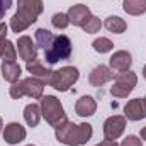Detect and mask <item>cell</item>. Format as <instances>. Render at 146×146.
<instances>
[{
	"instance_id": "1",
	"label": "cell",
	"mask_w": 146,
	"mask_h": 146,
	"mask_svg": "<svg viewBox=\"0 0 146 146\" xmlns=\"http://www.w3.org/2000/svg\"><path fill=\"white\" fill-rule=\"evenodd\" d=\"M94 136V127L88 122L75 124L72 121H65L63 124L54 127V138L58 143L65 146H83L87 145Z\"/></svg>"
},
{
	"instance_id": "2",
	"label": "cell",
	"mask_w": 146,
	"mask_h": 146,
	"mask_svg": "<svg viewBox=\"0 0 146 146\" xmlns=\"http://www.w3.org/2000/svg\"><path fill=\"white\" fill-rule=\"evenodd\" d=\"M42 10V0H17V12L10 17L9 27L12 29V33H24L39 19Z\"/></svg>"
},
{
	"instance_id": "3",
	"label": "cell",
	"mask_w": 146,
	"mask_h": 146,
	"mask_svg": "<svg viewBox=\"0 0 146 146\" xmlns=\"http://www.w3.org/2000/svg\"><path fill=\"white\" fill-rule=\"evenodd\" d=\"M44 87L46 83L37 80L34 76H27V78H21L19 82L12 83V87L9 88V95L14 100H19L22 97H29L33 100H41L44 95Z\"/></svg>"
},
{
	"instance_id": "4",
	"label": "cell",
	"mask_w": 146,
	"mask_h": 146,
	"mask_svg": "<svg viewBox=\"0 0 146 146\" xmlns=\"http://www.w3.org/2000/svg\"><path fill=\"white\" fill-rule=\"evenodd\" d=\"M39 107H41L42 119L53 127H56V126H60V124H63L66 121L65 107H63L61 100L56 95H42Z\"/></svg>"
},
{
	"instance_id": "5",
	"label": "cell",
	"mask_w": 146,
	"mask_h": 146,
	"mask_svg": "<svg viewBox=\"0 0 146 146\" xmlns=\"http://www.w3.org/2000/svg\"><path fill=\"white\" fill-rule=\"evenodd\" d=\"M72 53H73L72 39L66 34H60V36H54L53 44L48 49H44V60H46L48 65H56L58 61L70 60Z\"/></svg>"
},
{
	"instance_id": "6",
	"label": "cell",
	"mask_w": 146,
	"mask_h": 146,
	"mask_svg": "<svg viewBox=\"0 0 146 146\" xmlns=\"http://www.w3.org/2000/svg\"><path fill=\"white\" fill-rule=\"evenodd\" d=\"M78 78H80V72L76 66H61L60 70H53L49 87H53L58 92H68L78 82Z\"/></svg>"
},
{
	"instance_id": "7",
	"label": "cell",
	"mask_w": 146,
	"mask_h": 146,
	"mask_svg": "<svg viewBox=\"0 0 146 146\" xmlns=\"http://www.w3.org/2000/svg\"><path fill=\"white\" fill-rule=\"evenodd\" d=\"M138 85V75L131 70L122 73H115L114 83L110 87V95L115 99H127L134 87Z\"/></svg>"
},
{
	"instance_id": "8",
	"label": "cell",
	"mask_w": 146,
	"mask_h": 146,
	"mask_svg": "<svg viewBox=\"0 0 146 146\" xmlns=\"http://www.w3.org/2000/svg\"><path fill=\"white\" fill-rule=\"evenodd\" d=\"M126 122H127V119L124 115H110V117H107L106 122H104V127H102L104 139L117 141L126 131Z\"/></svg>"
},
{
	"instance_id": "9",
	"label": "cell",
	"mask_w": 146,
	"mask_h": 146,
	"mask_svg": "<svg viewBox=\"0 0 146 146\" xmlns=\"http://www.w3.org/2000/svg\"><path fill=\"white\" fill-rule=\"evenodd\" d=\"M2 136H3V141L7 145L14 146L22 143L26 138H27V131L22 124L19 122H9L3 126V131H2Z\"/></svg>"
},
{
	"instance_id": "10",
	"label": "cell",
	"mask_w": 146,
	"mask_h": 146,
	"mask_svg": "<svg viewBox=\"0 0 146 146\" xmlns=\"http://www.w3.org/2000/svg\"><path fill=\"white\" fill-rule=\"evenodd\" d=\"M17 54L21 60H24L26 63L36 61L37 60V46L33 41L31 36H21L17 39Z\"/></svg>"
},
{
	"instance_id": "11",
	"label": "cell",
	"mask_w": 146,
	"mask_h": 146,
	"mask_svg": "<svg viewBox=\"0 0 146 146\" xmlns=\"http://www.w3.org/2000/svg\"><path fill=\"white\" fill-rule=\"evenodd\" d=\"M124 117L127 121H141V119H146V100L145 97L143 99H131L127 100V104L124 106Z\"/></svg>"
},
{
	"instance_id": "12",
	"label": "cell",
	"mask_w": 146,
	"mask_h": 146,
	"mask_svg": "<svg viewBox=\"0 0 146 146\" xmlns=\"http://www.w3.org/2000/svg\"><path fill=\"white\" fill-rule=\"evenodd\" d=\"M131 65H133V56L126 49L114 51V54L109 58V68L115 73H122L131 70Z\"/></svg>"
},
{
	"instance_id": "13",
	"label": "cell",
	"mask_w": 146,
	"mask_h": 146,
	"mask_svg": "<svg viewBox=\"0 0 146 146\" xmlns=\"http://www.w3.org/2000/svg\"><path fill=\"white\" fill-rule=\"evenodd\" d=\"M114 78H115V73L112 72L107 65H99V66H95L90 72V75H88V83L92 87H102V85L112 82Z\"/></svg>"
},
{
	"instance_id": "14",
	"label": "cell",
	"mask_w": 146,
	"mask_h": 146,
	"mask_svg": "<svg viewBox=\"0 0 146 146\" xmlns=\"http://www.w3.org/2000/svg\"><path fill=\"white\" fill-rule=\"evenodd\" d=\"M68 19H70V24L76 26V27H82L85 24V21L92 15L90 9L85 5V3H75L68 9Z\"/></svg>"
},
{
	"instance_id": "15",
	"label": "cell",
	"mask_w": 146,
	"mask_h": 146,
	"mask_svg": "<svg viewBox=\"0 0 146 146\" xmlns=\"http://www.w3.org/2000/svg\"><path fill=\"white\" fill-rule=\"evenodd\" d=\"M75 112L80 117H92L97 112V100L92 95H82L75 102Z\"/></svg>"
},
{
	"instance_id": "16",
	"label": "cell",
	"mask_w": 146,
	"mask_h": 146,
	"mask_svg": "<svg viewBox=\"0 0 146 146\" xmlns=\"http://www.w3.org/2000/svg\"><path fill=\"white\" fill-rule=\"evenodd\" d=\"M0 72H2V78L9 83H15L21 80L22 75V68L17 61H2L0 65Z\"/></svg>"
},
{
	"instance_id": "17",
	"label": "cell",
	"mask_w": 146,
	"mask_h": 146,
	"mask_svg": "<svg viewBox=\"0 0 146 146\" xmlns=\"http://www.w3.org/2000/svg\"><path fill=\"white\" fill-rule=\"evenodd\" d=\"M26 70H27V73H31V76H34V78H37V80L44 82L46 85H49V80H51L53 70L46 68V66H44L39 60L27 63V65H26Z\"/></svg>"
},
{
	"instance_id": "18",
	"label": "cell",
	"mask_w": 146,
	"mask_h": 146,
	"mask_svg": "<svg viewBox=\"0 0 146 146\" xmlns=\"http://www.w3.org/2000/svg\"><path fill=\"white\" fill-rule=\"evenodd\" d=\"M22 115H24V121H26V124H27L29 127H37V124H39L41 119H42L41 107H39L37 104H34V102H31V104H27V106L24 107Z\"/></svg>"
},
{
	"instance_id": "19",
	"label": "cell",
	"mask_w": 146,
	"mask_h": 146,
	"mask_svg": "<svg viewBox=\"0 0 146 146\" xmlns=\"http://www.w3.org/2000/svg\"><path fill=\"white\" fill-rule=\"evenodd\" d=\"M102 26L112 33V34H122V33H126V29H127V22L124 21V19H121L119 15H109L104 22H102Z\"/></svg>"
},
{
	"instance_id": "20",
	"label": "cell",
	"mask_w": 146,
	"mask_h": 146,
	"mask_svg": "<svg viewBox=\"0 0 146 146\" xmlns=\"http://www.w3.org/2000/svg\"><path fill=\"white\" fill-rule=\"evenodd\" d=\"M122 9L127 15L146 14V0H122Z\"/></svg>"
},
{
	"instance_id": "21",
	"label": "cell",
	"mask_w": 146,
	"mask_h": 146,
	"mask_svg": "<svg viewBox=\"0 0 146 146\" xmlns=\"http://www.w3.org/2000/svg\"><path fill=\"white\" fill-rule=\"evenodd\" d=\"M53 41H54V34H53L51 31H48V29H44V27L36 29V33H34V42H36L37 48L48 49V48L53 44Z\"/></svg>"
},
{
	"instance_id": "22",
	"label": "cell",
	"mask_w": 146,
	"mask_h": 146,
	"mask_svg": "<svg viewBox=\"0 0 146 146\" xmlns=\"http://www.w3.org/2000/svg\"><path fill=\"white\" fill-rule=\"evenodd\" d=\"M0 58L3 61H15L17 60V46L9 39L0 41Z\"/></svg>"
},
{
	"instance_id": "23",
	"label": "cell",
	"mask_w": 146,
	"mask_h": 146,
	"mask_svg": "<svg viewBox=\"0 0 146 146\" xmlns=\"http://www.w3.org/2000/svg\"><path fill=\"white\" fill-rule=\"evenodd\" d=\"M92 48H94V51H97V53H100V54H106V53H110V51L114 49V42L110 41L109 37L100 36L92 42Z\"/></svg>"
},
{
	"instance_id": "24",
	"label": "cell",
	"mask_w": 146,
	"mask_h": 146,
	"mask_svg": "<svg viewBox=\"0 0 146 146\" xmlns=\"http://www.w3.org/2000/svg\"><path fill=\"white\" fill-rule=\"evenodd\" d=\"M100 27H102V21L97 17V15H90L87 21H85V24L82 26V29H83V33H87V34H97L99 31H100Z\"/></svg>"
},
{
	"instance_id": "25",
	"label": "cell",
	"mask_w": 146,
	"mask_h": 146,
	"mask_svg": "<svg viewBox=\"0 0 146 146\" xmlns=\"http://www.w3.org/2000/svg\"><path fill=\"white\" fill-rule=\"evenodd\" d=\"M51 24H53V27L54 29H66L68 26H70V19H68V14H65V12H56L53 17H51Z\"/></svg>"
},
{
	"instance_id": "26",
	"label": "cell",
	"mask_w": 146,
	"mask_h": 146,
	"mask_svg": "<svg viewBox=\"0 0 146 146\" xmlns=\"http://www.w3.org/2000/svg\"><path fill=\"white\" fill-rule=\"evenodd\" d=\"M119 146H143V141L139 136H134V134H127Z\"/></svg>"
},
{
	"instance_id": "27",
	"label": "cell",
	"mask_w": 146,
	"mask_h": 146,
	"mask_svg": "<svg viewBox=\"0 0 146 146\" xmlns=\"http://www.w3.org/2000/svg\"><path fill=\"white\" fill-rule=\"evenodd\" d=\"M10 7H12V0H0V19L5 17V14Z\"/></svg>"
},
{
	"instance_id": "28",
	"label": "cell",
	"mask_w": 146,
	"mask_h": 146,
	"mask_svg": "<svg viewBox=\"0 0 146 146\" xmlns=\"http://www.w3.org/2000/svg\"><path fill=\"white\" fill-rule=\"evenodd\" d=\"M7 33H9V26L5 22H0V41L7 39Z\"/></svg>"
},
{
	"instance_id": "29",
	"label": "cell",
	"mask_w": 146,
	"mask_h": 146,
	"mask_svg": "<svg viewBox=\"0 0 146 146\" xmlns=\"http://www.w3.org/2000/svg\"><path fill=\"white\" fill-rule=\"evenodd\" d=\"M139 138H141L143 141H146V126L145 127H141V131H139Z\"/></svg>"
},
{
	"instance_id": "30",
	"label": "cell",
	"mask_w": 146,
	"mask_h": 146,
	"mask_svg": "<svg viewBox=\"0 0 146 146\" xmlns=\"http://www.w3.org/2000/svg\"><path fill=\"white\" fill-rule=\"evenodd\" d=\"M3 131V121H2V117H0V133Z\"/></svg>"
},
{
	"instance_id": "31",
	"label": "cell",
	"mask_w": 146,
	"mask_h": 146,
	"mask_svg": "<svg viewBox=\"0 0 146 146\" xmlns=\"http://www.w3.org/2000/svg\"><path fill=\"white\" fill-rule=\"evenodd\" d=\"M143 76H145V80H146V65L143 66Z\"/></svg>"
},
{
	"instance_id": "32",
	"label": "cell",
	"mask_w": 146,
	"mask_h": 146,
	"mask_svg": "<svg viewBox=\"0 0 146 146\" xmlns=\"http://www.w3.org/2000/svg\"><path fill=\"white\" fill-rule=\"evenodd\" d=\"M26 146H36V145H26Z\"/></svg>"
},
{
	"instance_id": "33",
	"label": "cell",
	"mask_w": 146,
	"mask_h": 146,
	"mask_svg": "<svg viewBox=\"0 0 146 146\" xmlns=\"http://www.w3.org/2000/svg\"><path fill=\"white\" fill-rule=\"evenodd\" d=\"M95 146H99V145H95Z\"/></svg>"
},
{
	"instance_id": "34",
	"label": "cell",
	"mask_w": 146,
	"mask_h": 146,
	"mask_svg": "<svg viewBox=\"0 0 146 146\" xmlns=\"http://www.w3.org/2000/svg\"><path fill=\"white\" fill-rule=\"evenodd\" d=\"M145 100H146V97H145Z\"/></svg>"
}]
</instances>
